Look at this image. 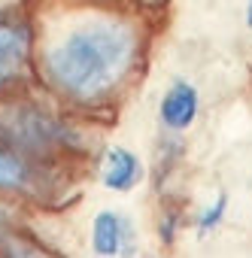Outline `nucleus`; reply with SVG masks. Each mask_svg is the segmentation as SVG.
Here are the masks:
<instances>
[{"instance_id": "5", "label": "nucleus", "mask_w": 252, "mask_h": 258, "mask_svg": "<svg viewBox=\"0 0 252 258\" xmlns=\"http://www.w3.org/2000/svg\"><path fill=\"white\" fill-rule=\"evenodd\" d=\"M91 240L100 255H118L131 240V225L118 213H97L91 225Z\"/></svg>"}, {"instance_id": "3", "label": "nucleus", "mask_w": 252, "mask_h": 258, "mask_svg": "<svg viewBox=\"0 0 252 258\" xmlns=\"http://www.w3.org/2000/svg\"><path fill=\"white\" fill-rule=\"evenodd\" d=\"M100 173H103V182L115 191H128L140 182L143 176V167L137 161V155H131L128 149H121V146H112L106 149L103 155V164H100Z\"/></svg>"}, {"instance_id": "1", "label": "nucleus", "mask_w": 252, "mask_h": 258, "mask_svg": "<svg viewBox=\"0 0 252 258\" xmlns=\"http://www.w3.org/2000/svg\"><path fill=\"white\" fill-rule=\"evenodd\" d=\"M134 52L137 40L124 22H85L46 52V70L64 94L97 100L121 82Z\"/></svg>"}, {"instance_id": "6", "label": "nucleus", "mask_w": 252, "mask_h": 258, "mask_svg": "<svg viewBox=\"0 0 252 258\" xmlns=\"http://www.w3.org/2000/svg\"><path fill=\"white\" fill-rule=\"evenodd\" d=\"M31 185V167L19 158L0 149V188H28Z\"/></svg>"}, {"instance_id": "4", "label": "nucleus", "mask_w": 252, "mask_h": 258, "mask_svg": "<svg viewBox=\"0 0 252 258\" xmlns=\"http://www.w3.org/2000/svg\"><path fill=\"white\" fill-rule=\"evenodd\" d=\"M195 115H198V91L188 82H176L161 100V121L173 131H182L195 121Z\"/></svg>"}, {"instance_id": "7", "label": "nucleus", "mask_w": 252, "mask_h": 258, "mask_svg": "<svg viewBox=\"0 0 252 258\" xmlns=\"http://www.w3.org/2000/svg\"><path fill=\"white\" fill-rule=\"evenodd\" d=\"M225 204H228V201H225V195H222V198H219V201L204 213V216H201V222H198V225H201V231H210L213 225H219V219H222V213H225Z\"/></svg>"}, {"instance_id": "2", "label": "nucleus", "mask_w": 252, "mask_h": 258, "mask_svg": "<svg viewBox=\"0 0 252 258\" xmlns=\"http://www.w3.org/2000/svg\"><path fill=\"white\" fill-rule=\"evenodd\" d=\"M31 55V25L19 13H0V88L16 82Z\"/></svg>"}, {"instance_id": "8", "label": "nucleus", "mask_w": 252, "mask_h": 258, "mask_svg": "<svg viewBox=\"0 0 252 258\" xmlns=\"http://www.w3.org/2000/svg\"><path fill=\"white\" fill-rule=\"evenodd\" d=\"M249 25H252V0H249Z\"/></svg>"}]
</instances>
